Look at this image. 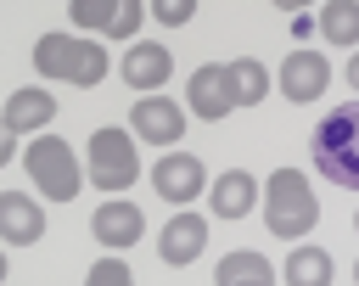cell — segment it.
Listing matches in <instances>:
<instances>
[{"label": "cell", "mask_w": 359, "mask_h": 286, "mask_svg": "<svg viewBox=\"0 0 359 286\" xmlns=\"http://www.w3.org/2000/svg\"><path fill=\"white\" fill-rule=\"evenodd\" d=\"M309 151H314V168H320L331 185L359 191V101L325 112V123L314 129Z\"/></svg>", "instance_id": "obj_1"}, {"label": "cell", "mask_w": 359, "mask_h": 286, "mask_svg": "<svg viewBox=\"0 0 359 286\" xmlns=\"http://www.w3.org/2000/svg\"><path fill=\"white\" fill-rule=\"evenodd\" d=\"M34 67L45 79H67V84H101L107 79V50L95 39H73V34H45L34 45Z\"/></svg>", "instance_id": "obj_2"}, {"label": "cell", "mask_w": 359, "mask_h": 286, "mask_svg": "<svg viewBox=\"0 0 359 286\" xmlns=\"http://www.w3.org/2000/svg\"><path fill=\"white\" fill-rule=\"evenodd\" d=\"M264 213H269V236L297 241V236L314 230L320 202H314V191H309V179H303L297 168H280V174H269V202H264Z\"/></svg>", "instance_id": "obj_3"}, {"label": "cell", "mask_w": 359, "mask_h": 286, "mask_svg": "<svg viewBox=\"0 0 359 286\" xmlns=\"http://www.w3.org/2000/svg\"><path fill=\"white\" fill-rule=\"evenodd\" d=\"M22 163H28V179H34V185H45V196H50V202H73V196H79V185H84L73 146H67V140H56V135H39V140L22 151Z\"/></svg>", "instance_id": "obj_4"}, {"label": "cell", "mask_w": 359, "mask_h": 286, "mask_svg": "<svg viewBox=\"0 0 359 286\" xmlns=\"http://www.w3.org/2000/svg\"><path fill=\"white\" fill-rule=\"evenodd\" d=\"M135 174H140L135 135H123V129H95V135H90V185H95V191H129Z\"/></svg>", "instance_id": "obj_5"}, {"label": "cell", "mask_w": 359, "mask_h": 286, "mask_svg": "<svg viewBox=\"0 0 359 286\" xmlns=\"http://www.w3.org/2000/svg\"><path fill=\"white\" fill-rule=\"evenodd\" d=\"M67 17H73L79 28H101V34H112V39H129V34L140 28L146 6H135V0H73Z\"/></svg>", "instance_id": "obj_6"}, {"label": "cell", "mask_w": 359, "mask_h": 286, "mask_svg": "<svg viewBox=\"0 0 359 286\" xmlns=\"http://www.w3.org/2000/svg\"><path fill=\"white\" fill-rule=\"evenodd\" d=\"M151 185H157V196L163 202H191V196H202V185H208V174H202V157H191V151H168L157 168H151Z\"/></svg>", "instance_id": "obj_7"}, {"label": "cell", "mask_w": 359, "mask_h": 286, "mask_svg": "<svg viewBox=\"0 0 359 286\" xmlns=\"http://www.w3.org/2000/svg\"><path fill=\"white\" fill-rule=\"evenodd\" d=\"M185 101H191L196 118H224V112L236 107V95H230V67H224V62L196 67L191 84H185Z\"/></svg>", "instance_id": "obj_8"}, {"label": "cell", "mask_w": 359, "mask_h": 286, "mask_svg": "<svg viewBox=\"0 0 359 286\" xmlns=\"http://www.w3.org/2000/svg\"><path fill=\"white\" fill-rule=\"evenodd\" d=\"M135 135H140L146 146H180V135H185L180 101H163V95L135 101Z\"/></svg>", "instance_id": "obj_9"}, {"label": "cell", "mask_w": 359, "mask_h": 286, "mask_svg": "<svg viewBox=\"0 0 359 286\" xmlns=\"http://www.w3.org/2000/svg\"><path fill=\"white\" fill-rule=\"evenodd\" d=\"M325 84H331L325 56H314V50H292V56L280 62V90H286V101H320Z\"/></svg>", "instance_id": "obj_10"}, {"label": "cell", "mask_w": 359, "mask_h": 286, "mask_svg": "<svg viewBox=\"0 0 359 286\" xmlns=\"http://www.w3.org/2000/svg\"><path fill=\"white\" fill-rule=\"evenodd\" d=\"M0 236H6L11 247L39 241V236H45V213H39V202L22 196V191H6V196H0Z\"/></svg>", "instance_id": "obj_11"}, {"label": "cell", "mask_w": 359, "mask_h": 286, "mask_svg": "<svg viewBox=\"0 0 359 286\" xmlns=\"http://www.w3.org/2000/svg\"><path fill=\"white\" fill-rule=\"evenodd\" d=\"M202 241H208V219H196V213H174V219L163 224L157 252H163V264H196V258H202Z\"/></svg>", "instance_id": "obj_12"}, {"label": "cell", "mask_w": 359, "mask_h": 286, "mask_svg": "<svg viewBox=\"0 0 359 286\" xmlns=\"http://www.w3.org/2000/svg\"><path fill=\"white\" fill-rule=\"evenodd\" d=\"M208 202H213V213H219V219H247V213H252V202H258V179H252L247 168H230V174H219V179H213Z\"/></svg>", "instance_id": "obj_13"}, {"label": "cell", "mask_w": 359, "mask_h": 286, "mask_svg": "<svg viewBox=\"0 0 359 286\" xmlns=\"http://www.w3.org/2000/svg\"><path fill=\"white\" fill-rule=\"evenodd\" d=\"M90 230H95V241H107V247H129V241L146 230V213H140L135 202H107V207H95Z\"/></svg>", "instance_id": "obj_14"}, {"label": "cell", "mask_w": 359, "mask_h": 286, "mask_svg": "<svg viewBox=\"0 0 359 286\" xmlns=\"http://www.w3.org/2000/svg\"><path fill=\"white\" fill-rule=\"evenodd\" d=\"M118 67H123L129 90H157V84H163V79L174 73V56H168L163 45H140V39H135V50H129V56H123Z\"/></svg>", "instance_id": "obj_15"}, {"label": "cell", "mask_w": 359, "mask_h": 286, "mask_svg": "<svg viewBox=\"0 0 359 286\" xmlns=\"http://www.w3.org/2000/svg\"><path fill=\"white\" fill-rule=\"evenodd\" d=\"M56 118V101L50 90H17L6 101V135H28V129H45Z\"/></svg>", "instance_id": "obj_16"}, {"label": "cell", "mask_w": 359, "mask_h": 286, "mask_svg": "<svg viewBox=\"0 0 359 286\" xmlns=\"http://www.w3.org/2000/svg\"><path fill=\"white\" fill-rule=\"evenodd\" d=\"M230 67V95H236V107H252V101H264V90H269V73H264V62H252V56H236V62H224Z\"/></svg>", "instance_id": "obj_17"}, {"label": "cell", "mask_w": 359, "mask_h": 286, "mask_svg": "<svg viewBox=\"0 0 359 286\" xmlns=\"http://www.w3.org/2000/svg\"><path fill=\"white\" fill-rule=\"evenodd\" d=\"M320 34L331 45H359V0H331L320 6Z\"/></svg>", "instance_id": "obj_18"}, {"label": "cell", "mask_w": 359, "mask_h": 286, "mask_svg": "<svg viewBox=\"0 0 359 286\" xmlns=\"http://www.w3.org/2000/svg\"><path fill=\"white\" fill-rule=\"evenodd\" d=\"M219 280H224V286H269V258H258V252H230V258H219Z\"/></svg>", "instance_id": "obj_19"}, {"label": "cell", "mask_w": 359, "mask_h": 286, "mask_svg": "<svg viewBox=\"0 0 359 286\" xmlns=\"http://www.w3.org/2000/svg\"><path fill=\"white\" fill-rule=\"evenodd\" d=\"M286 280H297V286H325V280H331V252L297 247V252L286 258Z\"/></svg>", "instance_id": "obj_20"}, {"label": "cell", "mask_w": 359, "mask_h": 286, "mask_svg": "<svg viewBox=\"0 0 359 286\" xmlns=\"http://www.w3.org/2000/svg\"><path fill=\"white\" fill-rule=\"evenodd\" d=\"M123 280H135L123 258H101V264H90V286H123Z\"/></svg>", "instance_id": "obj_21"}, {"label": "cell", "mask_w": 359, "mask_h": 286, "mask_svg": "<svg viewBox=\"0 0 359 286\" xmlns=\"http://www.w3.org/2000/svg\"><path fill=\"white\" fill-rule=\"evenodd\" d=\"M146 11H151L157 22H168V28H180V22H185L196 6H191V0H157V6H146Z\"/></svg>", "instance_id": "obj_22"}, {"label": "cell", "mask_w": 359, "mask_h": 286, "mask_svg": "<svg viewBox=\"0 0 359 286\" xmlns=\"http://www.w3.org/2000/svg\"><path fill=\"white\" fill-rule=\"evenodd\" d=\"M348 84H353V90H359V56H353V62H348Z\"/></svg>", "instance_id": "obj_23"}, {"label": "cell", "mask_w": 359, "mask_h": 286, "mask_svg": "<svg viewBox=\"0 0 359 286\" xmlns=\"http://www.w3.org/2000/svg\"><path fill=\"white\" fill-rule=\"evenodd\" d=\"M353 280H359V264H353Z\"/></svg>", "instance_id": "obj_24"}, {"label": "cell", "mask_w": 359, "mask_h": 286, "mask_svg": "<svg viewBox=\"0 0 359 286\" xmlns=\"http://www.w3.org/2000/svg\"><path fill=\"white\" fill-rule=\"evenodd\" d=\"M353 230H359V213H353Z\"/></svg>", "instance_id": "obj_25"}]
</instances>
